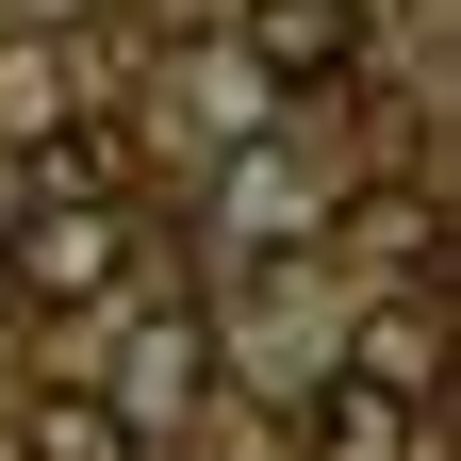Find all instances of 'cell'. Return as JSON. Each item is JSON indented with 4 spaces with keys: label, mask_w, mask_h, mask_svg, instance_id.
Wrapping results in <instances>:
<instances>
[{
    "label": "cell",
    "mask_w": 461,
    "mask_h": 461,
    "mask_svg": "<svg viewBox=\"0 0 461 461\" xmlns=\"http://www.w3.org/2000/svg\"><path fill=\"white\" fill-rule=\"evenodd\" d=\"M346 50H363L346 0H248V67H264V83H330Z\"/></svg>",
    "instance_id": "obj_2"
},
{
    "label": "cell",
    "mask_w": 461,
    "mask_h": 461,
    "mask_svg": "<svg viewBox=\"0 0 461 461\" xmlns=\"http://www.w3.org/2000/svg\"><path fill=\"white\" fill-rule=\"evenodd\" d=\"M363 379H379V395H412V412H429V379H445V313H412V297H395V313L363 330Z\"/></svg>",
    "instance_id": "obj_7"
},
{
    "label": "cell",
    "mask_w": 461,
    "mask_h": 461,
    "mask_svg": "<svg viewBox=\"0 0 461 461\" xmlns=\"http://www.w3.org/2000/svg\"><path fill=\"white\" fill-rule=\"evenodd\" d=\"M33 198H132V132H99V115H33Z\"/></svg>",
    "instance_id": "obj_5"
},
{
    "label": "cell",
    "mask_w": 461,
    "mask_h": 461,
    "mask_svg": "<svg viewBox=\"0 0 461 461\" xmlns=\"http://www.w3.org/2000/svg\"><path fill=\"white\" fill-rule=\"evenodd\" d=\"M0 313H17V230H0Z\"/></svg>",
    "instance_id": "obj_8"
},
{
    "label": "cell",
    "mask_w": 461,
    "mask_h": 461,
    "mask_svg": "<svg viewBox=\"0 0 461 461\" xmlns=\"http://www.w3.org/2000/svg\"><path fill=\"white\" fill-rule=\"evenodd\" d=\"M313 461H429V445H412V395H379L363 363L313 379Z\"/></svg>",
    "instance_id": "obj_4"
},
{
    "label": "cell",
    "mask_w": 461,
    "mask_h": 461,
    "mask_svg": "<svg viewBox=\"0 0 461 461\" xmlns=\"http://www.w3.org/2000/svg\"><path fill=\"white\" fill-rule=\"evenodd\" d=\"M115 280H132V214L115 198H50L33 248H17V297L33 313H83V297H115Z\"/></svg>",
    "instance_id": "obj_1"
},
{
    "label": "cell",
    "mask_w": 461,
    "mask_h": 461,
    "mask_svg": "<svg viewBox=\"0 0 461 461\" xmlns=\"http://www.w3.org/2000/svg\"><path fill=\"white\" fill-rule=\"evenodd\" d=\"M198 395H214V330H198V313H149V330H132V379H115V412L149 429V412H198Z\"/></svg>",
    "instance_id": "obj_3"
},
{
    "label": "cell",
    "mask_w": 461,
    "mask_h": 461,
    "mask_svg": "<svg viewBox=\"0 0 461 461\" xmlns=\"http://www.w3.org/2000/svg\"><path fill=\"white\" fill-rule=\"evenodd\" d=\"M17 461H149V429L115 412V395H33V412H17Z\"/></svg>",
    "instance_id": "obj_6"
},
{
    "label": "cell",
    "mask_w": 461,
    "mask_h": 461,
    "mask_svg": "<svg viewBox=\"0 0 461 461\" xmlns=\"http://www.w3.org/2000/svg\"><path fill=\"white\" fill-rule=\"evenodd\" d=\"M0 17H17V0H0Z\"/></svg>",
    "instance_id": "obj_9"
}]
</instances>
